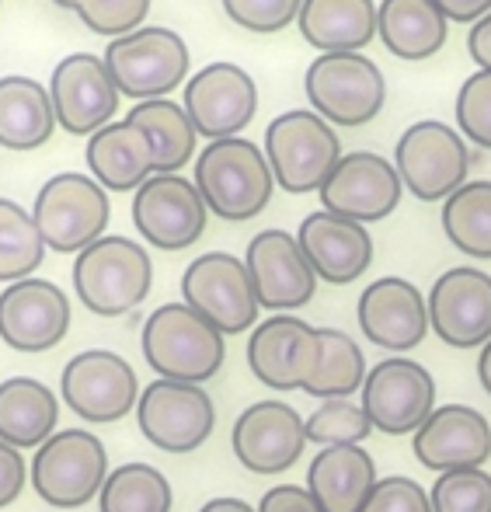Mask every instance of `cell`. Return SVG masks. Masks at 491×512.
Wrapping results in <instances>:
<instances>
[{
    "mask_svg": "<svg viewBox=\"0 0 491 512\" xmlns=\"http://www.w3.org/2000/svg\"><path fill=\"white\" fill-rule=\"evenodd\" d=\"M223 331H216L189 304H164L143 321L140 349L157 380L206 384L220 373L227 359Z\"/></svg>",
    "mask_w": 491,
    "mask_h": 512,
    "instance_id": "6da1fadb",
    "label": "cell"
},
{
    "mask_svg": "<svg viewBox=\"0 0 491 512\" xmlns=\"http://www.w3.org/2000/svg\"><path fill=\"white\" fill-rule=\"evenodd\" d=\"M196 189L220 220L241 223L258 216L272 199L276 175L262 150L244 136L213 140L196 161Z\"/></svg>",
    "mask_w": 491,
    "mask_h": 512,
    "instance_id": "7a4b0ae2",
    "label": "cell"
},
{
    "mask_svg": "<svg viewBox=\"0 0 491 512\" xmlns=\"http://www.w3.org/2000/svg\"><path fill=\"white\" fill-rule=\"evenodd\" d=\"M154 262L147 248L129 237H101L74 262V290L98 317H122L147 300Z\"/></svg>",
    "mask_w": 491,
    "mask_h": 512,
    "instance_id": "3957f363",
    "label": "cell"
},
{
    "mask_svg": "<svg viewBox=\"0 0 491 512\" xmlns=\"http://www.w3.org/2000/svg\"><path fill=\"white\" fill-rule=\"evenodd\" d=\"M265 157L272 164L276 185L293 196L321 192L331 171L342 161V143L331 122H324L317 112L293 108L269 122L265 129Z\"/></svg>",
    "mask_w": 491,
    "mask_h": 512,
    "instance_id": "277c9868",
    "label": "cell"
},
{
    "mask_svg": "<svg viewBox=\"0 0 491 512\" xmlns=\"http://www.w3.org/2000/svg\"><path fill=\"white\" fill-rule=\"evenodd\" d=\"M105 443L88 429H60L32 457V488L53 509H81L108 481Z\"/></svg>",
    "mask_w": 491,
    "mask_h": 512,
    "instance_id": "5b68a950",
    "label": "cell"
},
{
    "mask_svg": "<svg viewBox=\"0 0 491 512\" xmlns=\"http://www.w3.org/2000/svg\"><path fill=\"white\" fill-rule=\"evenodd\" d=\"M307 102L324 122L366 126L387 102V81L380 67L363 53H321L303 77Z\"/></svg>",
    "mask_w": 491,
    "mask_h": 512,
    "instance_id": "8992f818",
    "label": "cell"
},
{
    "mask_svg": "<svg viewBox=\"0 0 491 512\" xmlns=\"http://www.w3.org/2000/svg\"><path fill=\"white\" fill-rule=\"evenodd\" d=\"M394 168L415 199L446 203L453 192L467 185L471 150H467L464 136L446 122L422 119L401 133L394 147Z\"/></svg>",
    "mask_w": 491,
    "mask_h": 512,
    "instance_id": "52a82bcc",
    "label": "cell"
},
{
    "mask_svg": "<svg viewBox=\"0 0 491 512\" xmlns=\"http://www.w3.org/2000/svg\"><path fill=\"white\" fill-rule=\"evenodd\" d=\"M105 67L119 95L154 102L189 77V46L171 28L143 25L122 39H112V46L105 49Z\"/></svg>",
    "mask_w": 491,
    "mask_h": 512,
    "instance_id": "ba28073f",
    "label": "cell"
},
{
    "mask_svg": "<svg viewBox=\"0 0 491 512\" xmlns=\"http://www.w3.org/2000/svg\"><path fill=\"white\" fill-rule=\"evenodd\" d=\"M32 216L46 248L60 251V255H81L84 248L101 241V230L108 227L112 209H108V196L95 178L81 175V171H63L39 189Z\"/></svg>",
    "mask_w": 491,
    "mask_h": 512,
    "instance_id": "9c48e42d",
    "label": "cell"
},
{
    "mask_svg": "<svg viewBox=\"0 0 491 512\" xmlns=\"http://www.w3.org/2000/svg\"><path fill=\"white\" fill-rule=\"evenodd\" d=\"M182 297L223 335H241L258 321V293L244 258L230 251L199 255L182 276Z\"/></svg>",
    "mask_w": 491,
    "mask_h": 512,
    "instance_id": "30bf717a",
    "label": "cell"
},
{
    "mask_svg": "<svg viewBox=\"0 0 491 512\" xmlns=\"http://www.w3.org/2000/svg\"><path fill=\"white\" fill-rule=\"evenodd\" d=\"M60 394L77 418L88 425H108L140 405V380L119 352L88 349L63 366Z\"/></svg>",
    "mask_w": 491,
    "mask_h": 512,
    "instance_id": "8fae6325",
    "label": "cell"
},
{
    "mask_svg": "<svg viewBox=\"0 0 491 512\" xmlns=\"http://www.w3.org/2000/svg\"><path fill=\"white\" fill-rule=\"evenodd\" d=\"M230 446L244 471L276 478L286 474L307 450V418L290 401L265 398L237 415Z\"/></svg>",
    "mask_w": 491,
    "mask_h": 512,
    "instance_id": "7c38bea8",
    "label": "cell"
},
{
    "mask_svg": "<svg viewBox=\"0 0 491 512\" xmlns=\"http://www.w3.org/2000/svg\"><path fill=\"white\" fill-rule=\"evenodd\" d=\"M363 408L373 432L384 436H415L436 411V380L422 363L408 356H391L370 366L363 384Z\"/></svg>",
    "mask_w": 491,
    "mask_h": 512,
    "instance_id": "4fadbf2b",
    "label": "cell"
},
{
    "mask_svg": "<svg viewBox=\"0 0 491 512\" xmlns=\"http://www.w3.org/2000/svg\"><path fill=\"white\" fill-rule=\"evenodd\" d=\"M136 425L143 439L164 453H192L213 436L216 408L199 384L154 380L143 387L136 405Z\"/></svg>",
    "mask_w": 491,
    "mask_h": 512,
    "instance_id": "5bb4252c",
    "label": "cell"
},
{
    "mask_svg": "<svg viewBox=\"0 0 491 512\" xmlns=\"http://www.w3.org/2000/svg\"><path fill=\"white\" fill-rule=\"evenodd\" d=\"M321 359V331L296 314H272L248 338V366L258 384L290 394L307 391Z\"/></svg>",
    "mask_w": 491,
    "mask_h": 512,
    "instance_id": "9a60e30c",
    "label": "cell"
},
{
    "mask_svg": "<svg viewBox=\"0 0 491 512\" xmlns=\"http://www.w3.org/2000/svg\"><path fill=\"white\" fill-rule=\"evenodd\" d=\"M209 206L196 182L182 175H154L133 196V223L143 241L161 251H185L206 230Z\"/></svg>",
    "mask_w": 491,
    "mask_h": 512,
    "instance_id": "2e32d148",
    "label": "cell"
},
{
    "mask_svg": "<svg viewBox=\"0 0 491 512\" xmlns=\"http://www.w3.org/2000/svg\"><path fill=\"white\" fill-rule=\"evenodd\" d=\"M429 328L450 349H485L491 342V276L474 265L446 269L429 290Z\"/></svg>",
    "mask_w": 491,
    "mask_h": 512,
    "instance_id": "e0dca14e",
    "label": "cell"
},
{
    "mask_svg": "<svg viewBox=\"0 0 491 512\" xmlns=\"http://www.w3.org/2000/svg\"><path fill=\"white\" fill-rule=\"evenodd\" d=\"M244 265L255 283L258 304L272 314H293L307 307L317 293V272L307 262L300 241L286 230H262L251 237Z\"/></svg>",
    "mask_w": 491,
    "mask_h": 512,
    "instance_id": "ac0fdd59",
    "label": "cell"
},
{
    "mask_svg": "<svg viewBox=\"0 0 491 512\" xmlns=\"http://www.w3.org/2000/svg\"><path fill=\"white\" fill-rule=\"evenodd\" d=\"M404 182L387 157L373 150H352L338 161L321 189V203L328 213H338L356 223L387 220L401 203Z\"/></svg>",
    "mask_w": 491,
    "mask_h": 512,
    "instance_id": "d6986e66",
    "label": "cell"
},
{
    "mask_svg": "<svg viewBox=\"0 0 491 512\" xmlns=\"http://www.w3.org/2000/svg\"><path fill=\"white\" fill-rule=\"evenodd\" d=\"M185 112L199 136L230 140L258 112V88L237 63H209L185 84Z\"/></svg>",
    "mask_w": 491,
    "mask_h": 512,
    "instance_id": "ffe728a7",
    "label": "cell"
},
{
    "mask_svg": "<svg viewBox=\"0 0 491 512\" xmlns=\"http://www.w3.org/2000/svg\"><path fill=\"white\" fill-rule=\"evenodd\" d=\"M70 331V300L49 279H21L0 293V338L14 352H46Z\"/></svg>",
    "mask_w": 491,
    "mask_h": 512,
    "instance_id": "44dd1931",
    "label": "cell"
},
{
    "mask_svg": "<svg viewBox=\"0 0 491 512\" xmlns=\"http://www.w3.org/2000/svg\"><path fill=\"white\" fill-rule=\"evenodd\" d=\"M356 317L366 342L394 352V356L418 349L432 331L429 300L422 297L415 283L401 276H380L377 283L366 286L363 297H359Z\"/></svg>",
    "mask_w": 491,
    "mask_h": 512,
    "instance_id": "7402d4cb",
    "label": "cell"
},
{
    "mask_svg": "<svg viewBox=\"0 0 491 512\" xmlns=\"http://www.w3.org/2000/svg\"><path fill=\"white\" fill-rule=\"evenodd\" d=\"M49 98H53L56 122L67 133L95 136L115 115L119 88H115L105 60L91 53H74L56 63L53 81H49Z\"/></svg>",
    "mask_w": 491,
    "mask_h": 512,
    "instance_id": "603a6c76",
    "label": "cell"
},
{
    "mask_svg": "<svg viewBox=\"0 0 491 512\" xmlns=\"http://www.w3.org/2000/svg\"><path fill=\"white\" fill-rule=\"evenodd\" d=\"M411 453L436 474L485 467L491 460V422L471 405H439L411 436Z\"/></svg>",
    "mask_w": 491,
    "mask_h": 512,
    "instance_id": "cb8c5ba5",
    "label": "cell"
},
{
    "mask_svg": "<svg viewBox=\"0 0 491 512\" xmlns=\"http://www.w3.org/2000/svg\"><path fill=\"white\" fill-rule=\"evenodd\" d=\"M307 262L314 265L317 279L331 286H349L363 276L373 265V237L366 223L345 220L328 209L303 216L300 230H296Z\"/></svg>",
    "mask_w": 491,
    "mask_h": 512,
    "instance_id": "d4e9b609",
    "label": "cell"
},
{
    "mask_svg": "<svg viewBox=\"0 0 491 512\" xmlns=\"http://www.w3.org/2000/svg\"><path fill=\"white\" fill-rule=\"evenodd\" d=\"M377 481V464L363 446H324L307 467V492L324 512H359Z\"/></svg>",
    "mask_w": 491,
    "mask_h": 512,
    "instance_id": "484cf974",
    "label": "cell"
},
{
    "mask_svg": "<svg viewBox=\"0 0 491 512\" xmlns=\"http://www.w3.org/2000/svg\"><path fill=\"white\" fill-rule=\"evenodd\" d=\"M88 168L95 175L101 189L129 192L150 182L157 171L154 147H150L147 133L136 129L133 122H108L88 140Z\"/></svg>",
    "mask_w": 491,
    "mask_h": 512,
    "instance_id": "4316f807",
    "label": "cell"
},
{
    "mask_svg": "<svg viewBox=\"0 0 491 512\" xmlns=\"http://www.w3.org/2000/svg\"><path fill=\"white\" fill-rule=\"evenodd\" d=\"M60 398L35 377H11L0 384V439L14 450H39L56 436Z\"/></svg>",
    "mask_w": 491,
    "mask_h": 512,
    "instance_id": "83f0119b",
    "label": "cell"
},
{
    "mask_svg": "<svg viewBox=\"0 0 491 512\" xmlns=\"http://www.w3.org/2000/svg\"><path fill=\"white\" fill-rule=\"evenodd\" d=\"M300 35L321 53H359L377 35L373 0H303Z\"/></svg>",
    "mask_w": 491,
    "mask_h": 512,
    "instance_id": "f1b7e54d",
    "label": "cell"
},
{
    "mask_svg": "<svg viewBox=\"0 0 491 512\" xmlns=\"http://www.w3.org/2000/svg\"><path fill=\"white\" fill-rule=\"evenodd\" d=\"M446 18L432 0H380L377 35L397 60H429L446 42Z\"/></svg>",
    "mask_w": 491,
    "mask_h": 512,
    "instance_id": "f546056e",
    "label": "cell"
},
{
    "mask_svg": "<svg viewBox=\"0 0 491 512\" xmlns=\"http://www.w3.org/2000/svg\"><path fill=\"white\" fill-rule=\"evenodd\" d=\"M53 98L32 77H0V147L35 150L53 136Z\"/></svg>",
    "mask_w": 491,
    "mask_h": 512,
    "instance_id": "4dcf8cb0",
    "label": "cell"
},
{
    "mask_svg": "<svg viewBox=\"0 0 491 512\" xmlns=\"http://www.w3.org/2000/svg\"><path fill=\"white\" fill-rule=\"evenodd\" d=\"M129 122L147 133L150 147H154L157 175H178V168H185L196 154V126H192L185 105H175L168 98L140 102L129 112Z\"/></svg>",
    "mask_w": 491,
    "mask_h": 512,
    "instance_id": "1f68e13d",
    "label": "cell"
},
{
    "mask_svg": "<svg viewBox=\"0 0 491 512\" xmlns=\"http://www.w3.org/2000/svg\"><path fill=\"white\" fill-rule=\"evenodd\" d=\"M317 331H321V359H317V370L303 394H310L317 401H335V398H352L356 391H363L366 377H370V366H366L359 342H352L338 328H317Z\"/></svg>",
    "mask_w": 491,
    "mask_h": 512,
    "instance_id": "d6a6232c",
    "label": "cell"
},
{
    "mask_svg": "<svg viewBox=\"0 0 491 512\" xmlns=\"http://www.w3.org/2000/svg\"><path fill=\"white\" fill-rule=\"evenodd\" d=\"M443 234L467 258H491V182H467L443 203Z\"/></svg>",
    "mask_w": 491,
    "mask_h": 512,
    "instance_id": "836d02e7",
    "label": "cell"
},
{
    "mask_svg": "<svg viewBox=\"0 0 491 512\" xmlns=\"http://www.w3.org/2000/svg\"><path fill=\"white\" fill-rule=\"evenodd\" d=\"M171 481L150 464H122L108 474L98 495L101 512H171Z\"/></svg>",
    "mask_w": 491,
    "mask_h": 512,
    "instance_id": "e575fe53",
    "label": "cell"
},
{
    "mask_svg": "<svg viewBox=\"0 0 491 512\" xmlns=\"http://www.w3.org/2000/svg\"><path fill=\"white\" fill-rule=\"evenodd\" d=\"M46 258L35 216L11 199H0V283H21L32 279V272Z\"/></svg>",
    "mask_w": 491,
    "mask_h": 512,
    "instance_id": "d590c367",
    "label": "cell"
},
{
    "mask_svg": "<svg viewBox=\"0 0 491 512\" xmlns=\"http://www.w3.org/2000/svg\"><path fill=\"white\" fill-rule=\"evenodd\" d=\"M373 432V422L366 415L363 401L335 398L321 401L307 415V443L324 446H363V439Z\"/></svg>",
    "mask_w": 491,
    "mask_h": 512,
    "instance_id": "8d00e7d4",
    "label": "cell"
},
{
    "mask_svg": "<svg viewBox=\"0 0 491 512\" xmlns=\"http://www.w3.org/2000/svg\"><path fill=\"white\" fill-rule=\"evenodd\" d=\"M429 499L432 512H491V474L485 467L439 474Z\"/></svg>",
    "mask_w": 491,
    "mask_h": 512,
    "instance_id": "74e56055",
    "label": "cell"
},
{
    "mask_svg": "<svg viewBox=\"0 0 491 512\" xmlns=\"http://www.w3.org/2000/svg\"><path fill=\"white\" fill-rule=\"evenodd\" d=\"M457 126L467 140L491 150V70H478L460 84Z\"/></svg>",
    "mask_w": 491,
    "mask_h": 512,
    "instance_id": "f35d334b",
    "label": "cell"
},
{
    "mask_svg": "<svg viewBox=\"0 0 491 512\" xmlns=\"http://www.w3.org/2000/svg\"><path fill=\"white\" fill-rule=\"evenodd\" d=\"M303 0H223V11L234 25L258 35L283 32L290 21L300 18Z\"/></svg>",
    "mask_w": 491,
    "mask_h": 512,
    "instance_id": "ab89813d",
    "label": "cell"
},
{
    "mask_svg": "<svg viewBox=\"0 0 491 512\" xmlns=\"http://www.w3.org/2000/svg\"><path fill=\"white\" fill-rule=\"evenodd\" d=\"M150 0H88L81 7V21L98 35H112V39H122V35L136 32V28L147 21Z\"/></svg>",
    "mask_w": 491,
    "mask_h": 512,
    "instance_id": "60d3db41",
    "label": "cell"
},
{
    "mask_svg": "<svg viewBox=\"0 0 491 512\" xmlns=\"http://www.w3.org/2000/svg\"><path fill=\"white\" fill-rule=\"evenodd\" d=\"M359 512H432V499L418 481L404 478V474H391V478L377 481V488Z\"/></svg>",
    "mask_w": 491,
    "mask_h": 512,
    "instance_id": "b9f144b4",
    "label": "cell"
},
{
    "mask_svg": "<svg viewBox=\"0 0 491 512\" xmlns=\"http://www.w3.org/2000/svg\"><path fill=\"white\" fill-rule=\"evenodd\" d=\"M25 481H28V464L21 457V450H14V446H7L0 439V509L18 502V495L25 492Z\"/></svg>",
    "mask_w": 491,
    "mask_h": 512,
    "instance_id": "7bdbcfd3",
    "label": "cell"
},
{
    "mask_svg": "<svg viewBox=\"0 0 491 512\" xmlns=\"http://www.w3.org/2000/svg\"><path fill=\"white\" fill-rule=\"evenodd\" d=\"M258 512H324L314 502V495L300 485H276L262 495L258 502Z\"/></svg>",
    "mask_w": 491,
    "mask_h": 512,
    "instance_id": "ee69618b",
    "label": "cell"
},
{
    "mask_svg": "<svg viewBox=\"0 0 491 512\" xmlns=\"http://www.w3.org/2000/svg\"><path fill=\"white\" fill-rule=\"evenodd\" d=\"M467 49H471V60L478 63L481 70H491V14H485V18L471 25Z\"/></svg>",
    "mask_w": 491,
    "mask_h": 512,
    "instance_id": "f6af8a7d",
    "label": "cell"
},
{
    "mask_svg": "<svg viewBox=\"0 0 491 512\" xmlns=\"http://www.w3.org/2000/svg\"><path fill=\"white\" fill-rule=\"evenodd\" d=\"M450 21H481L491 14V0H432Z\"/></svg>",
    "mask_w": 491,
    "mask_h": 512,
    "instance_id": "bcb514c9",
    "label": "cell"
},
{
    "mask_svg": "<svg viewBox=\"0 0 491 512\" xmlns=\"http://www.w3.org/2000/svg\"><path fill=\"white\" fill-rule=\"evenodd\" d=\"M199 512H258V509L248 506L244 499H234V495H220V499H209Z\"/></svg>",
    "mask_w": 491,
    "mask_h": 512,
    "instance_id": "7dc6e473",
    "label": "cell"
},
{
    "mask_svg": "<svg viewBox=\"0 0 491 512\" xmlns=\"http://www.w3.org/2000/svg\"><path fill=\"white\" fill-rule=\"evenodd\" d=\"M478 380L485 387V394L491 398V342L478 352Z\"/></svg>",
    "mask_w": 491,
    "mask_h": 512,
    "instance_id": "c3c4849f",
    "label": "cell"
},
{
    "mask_svg": "<svg viewBox=\"0 0 491 512\" xmlns=\"http://www.w3.org/2000/svg\"><path fill=\"white\" fill-rule=\"evenodd\" d=\"M53 4H60V7H67V11H81L88 0H53Z\"/></svg>",
    "mask_w": 491,
    "mask_h": 512,
    "instance_id": "681fc988",
    "label": "cell"
}]
</instances>
